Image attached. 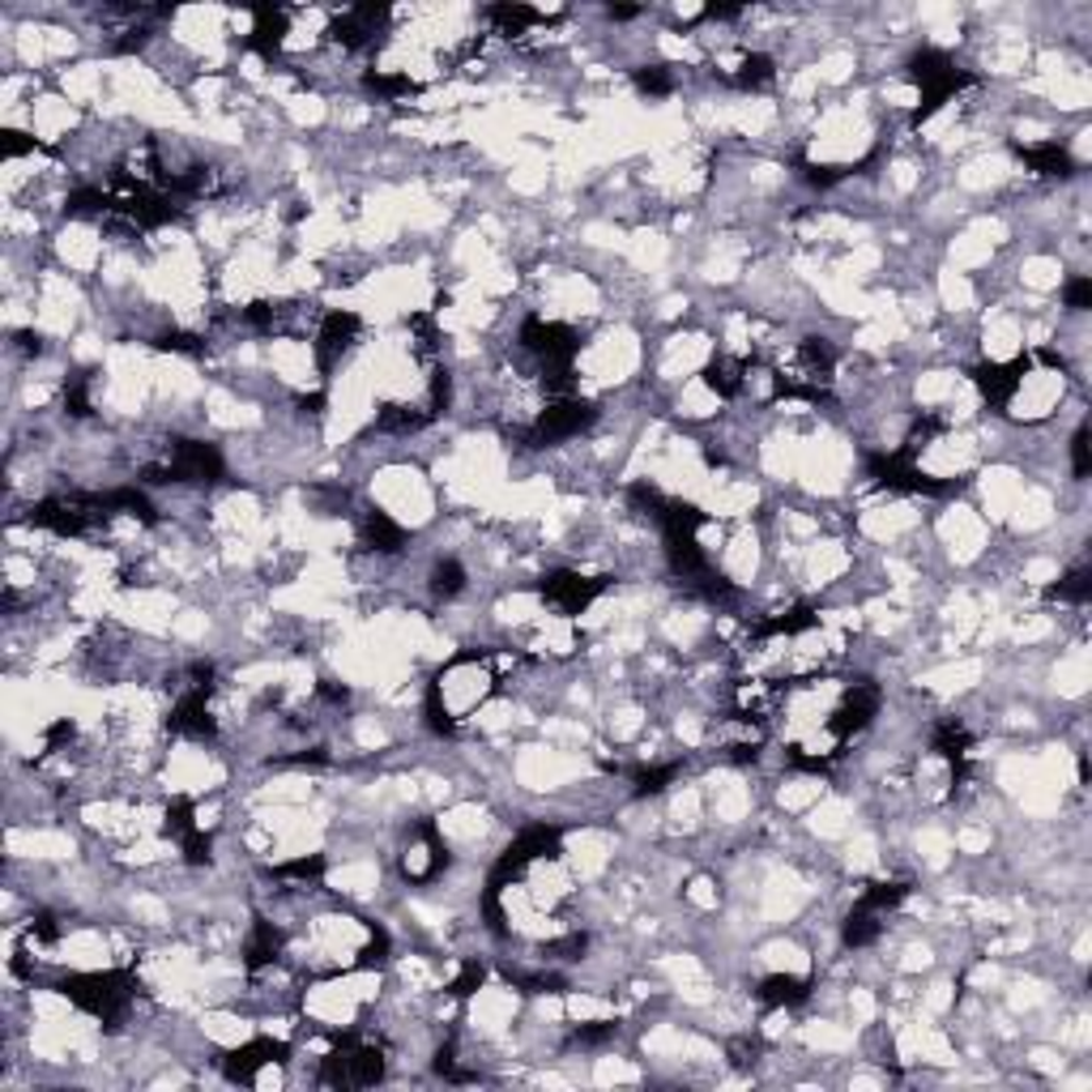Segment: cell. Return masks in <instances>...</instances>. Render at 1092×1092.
Here are the masks:
<instances>
[{
	"label": "cell",
	"mask_w": 1092,
	"mask_h": 1092,
	"mask_svg": "<svg viewBox=\"0 0 1092 1092\" xmlns=\"http://www.w3.org/2000/svg\"><path fill=\"white\" fill-rule=\"evenodd\" d=\"M495 692V670L487 653H457L440 679L427 687V721L440 734H453L465 713H474Z\"/></svg>",
	"instance_id": "6da1fadb"
},
{
	"label": "cell",
	"mask_w": 1092,
	"mask_h": 1092,
	"mask_svg": "<svg viewBox=\"0 0 1092 1092\" xmlns=\"http://www.w3.org/2000/svg\"><path fill=\"white\" fill-rule=\"evenodd\" d=\"M61 994H65L73 1007L90 1011L95 1020L116 1024V1020L129 1011V1003H133V994H137V982H133V973H124V969H107V973H73V977H65V982H61Z\"/></svg>",
	"instance_id": "7a4b0ae2"
},
{
	"label": "cell",
	"mask_w": 1092,
	"mask_h": 1092,
	"mask_svg": "<svg viewBox=\"0 0 1092 1092\" xmlns=\"http://www.w3.org/2000/svg\"><path fill=\"white\" fill-rule=\"evenodd\" d=\"M385 1075V1054H380V1045H372V1041H363V1037H342L334 1050H329V1058L321 1062V1084H329V1088H368V1084H376Z\"/></svg>",
	"instance_id": "3957f363"
},
{
	"label": "cell",
	"mask_w": 1092,
	"mask_h": 1092,
	"mask_svg": "<svg viewBox=\"0 0 1092 1092\" xmlns=\"http://www.w3.org/2000/svg\"><path fill=\"white\" fill-rule=\"evenodd\" d=\"M222 453L201 440H175L163 461L146 465V482H218Z\"/></svg>",
	"instance_id": "277c9868"
},
{
	"label": "cell",
	"mask_w": 1092,
	"mask_h": 1092,
	"mask_svg": "<svg viewBox=\"0 0 1092 1092\" xmlns=\"http://www.w3.org/2000/svg\"><path fill=\"white\" fill-rule=\"evenodd\" d=\"M590 423H594V406H590V402H581V393H577V397L546 402V406L529 419V427L521 431V440H525V444H533V448H542V444H560V440H568V436L585 431Z\"/></svg>",
	"instance_id": "5b68a950"
},
{
	"label": "cell",
	"mask_w": 1092,
	"mask_h": 1092,
	"mask_svg": "<svg viewBox=\"0 0 1092 1092\" xmlns=\"http://www.w3.org/2000/svg\"><path fill=\"white\" fill-rule=\"evenodd\" d=\"M880 687L875 683H850L846 692H841V700L833 704V713L824 717V730H829V738L833 743H846V738H854L858 730H867L871 726V717L880 713Z\"/></svg>",
	"instance_id": "8992f818"
},
{
	"label": "cell",
	"mask_w": 1092,
	"mask_h": 1092,
	"mask_svg": "<svg viewBox=\"0 0 1092 1092\" xmlns=\"http://www.w3.org/2000/svg\"><path fill=\"white\" fill-rule=\"evenodd\" d=\"M359 334H363V321L355 312H325L321 325H317V338H312V355H317V368L321 372H334L355 346H359Z\"/></svg>",
	"instance_id": "52a82bcc"
},
{
	"label": "cell",
	"mask_w": 1092,
	"mask_h": 1092,
	"mask_svg": "<svg viewBox=\"0 0 1092 1092\" xmlns=\"http://www.w3.org/2000/svg\"><path fill=\"white\" fill-rule=\"evenodd\" d=\"M602 590H607L602 577H581V573H551V577L542 581L546 607H556L560 615H581Z\"/></svg>",
	"instance_id": "ba28073f"
},
{
	"label": "cell",
	"mask_w": 1092,
	"mask_h": 1092,
	"mask_svg": "<svg viewBox=\"0 0 1092 1092\" xmlns=\"http://www.w3.org/2000/svg\"><path fill=\"white\" fill-rule=\"evenodd\" d=\"M385 22H389V10H385V5H351V10H342V14L334 18L329 35H334L342 48H368V44L380 39Z\"/></svg>",
	"instance_id": "9c48e42d"
},
{
	"label": "cell",
	"mask_w": 1092,
	"mask_h": 1092,
	"mask_svg": "<svg viewBox=\"0 0 1092 1092\" xmlns=\"http://www.w3.org/2000/svg\"><path fill=\"white\" fill-rule=\"evenodd\" d=\"M444 867H448V850H444L436 824H423V829L414 833L406 858H402V875L414 880V884H427V880H436Z\"/></svg>",
	"instance_id": "30bf717a"
},
{
	"label": "cell",
	"mask_w": 1092,
	"mask_h": 1092,
	"mask_svg": "<svg viewBox=\"0 0 1092 1092\" xmlns=\"http://www.w3.org/2000/svg\"><path fill=\"white\" fill-rule=\"evenodd\" d=\"M287 1058V1045L283 1041H273V1037H256V1041H248V1045H239V1050H231V1058H226V1075L231 1079H256V1071L260 1067H269V1062H283Z\"/></svg>",
	"instance_id": "8fae6325"
},
{
	"label": "cell",
	"mask_w": 1092,
	"mask_h": 1092,
	"mask_svg": "<svg viewBox=\"0 0 1092 1092\" xmlns=\"http://www.w3.org/2000/svg\"><path fill=\"white\" fill-rule=\"evenodd\" d=\"M359 538H363L368 551H380V556H397L406 546V529L389 512H380V508H368L359 516Z\"/></svg>",
	"instance_id": "7c38bea8"
},
{
	"label": "cell",
	"mask_w": 1092,
	"mask_h": 1092,
	"mask_svg": "<svg viewBox=\"0 0 1092 1092\" xmlns=\"http://www.w3.org/2000/svg\"><path fill=\"white\" fill-rule=\"evenodd\" d=\"M704 385L717 393V397H734L747 389V363L734 359V355H717L709 368H704Z\"/></svg>",
	"instance_id": "4fadbf2b"
},
{
	"label": "cell",
	"mask_w": 1092,
	"mask_h": 1092,
	"mask_svg": "<svg viewBox=\"0 0 1092 1092\" xmlns=\"http://www.w3.org/2000/svg\"><path fill=\"white\" fill-rule=\"evenodd\" d=\"M278 952H283V935L273 931L269 922H256L252 935H248V943H243V965H248V973H260L265 965H273V960H278Z\"/></svg>",
	"instance_id": "5bb4252c"
},
{
	"label": "cell",
	"mask_w": 1092,
	"mask_h": 1092,
	"mask_svg": "<svg viewBox=\"0 0 1092 1092\" xmlns=\"http://www.w3.org/2000/svg\"><path fill=\"white\" fill-rule=\"evenodd\" d=\"M726 78H730L734 86H743V90H764V86H772L777 69H772V61H768L764 52H743V56L734 61V69H726Z\"/></svg>",
	"instance_id": "9a60e30c"
},
{
	"label": "cell",
	"mask_w": 1092,
	"mask_h": 1092,
	"mask_svg": "<svg viewBox=\"0 0 1092 1092\" xmlns=\"http://www.w3.org/2000/svg\"><path fill=\"white\" fill-rule=\"evenodd\" d=\"M1020 158H1024V167L1028 171H1037V175H1071V158H1067V150L1058 146V141H1037V146H1020Z\"/></svg>",
	"instance_id": "2e32d148"
},
{
	"label": "cell",
	"mask_w": 1092,
	"mask_h": 1092,
	"mask_svg": "<svg viewBox=\"0 0 1092 1092\" xmlns=\"http://www.w3.org/2000/svg\"><path fill=\"white\" fill-rule=\"evenodd\" d=\"M755 994H760L768 1007H794V1003H802V999L811 994V982H806V977H794V973H772V977L760 982Z\"/></svg>",
	"instance_id": "e0dca14e"
},
{
	"label": "cell",
	"mask_w": 1092,
	"mask_h": 1092,
	"mask_svg": "<svg viewBox=\"0 0 1092 1092\" xmlns=\"http://www.w3.org/2000/svg\"><path fill=\"white\" fill-rule=\"evenodd\" d=\"M969 747H973V734L965 730V721L948 717V721H939V726H935V751H939L948 764L965 768V760H969Z\"/></svg>",
	"instance_id": "ac0fdd59"
},
{
	"label": "cell",
	"mask_w": 1092,
	"mask_h": 1092,
	"mask_svg": "<svg viewBox=\"0 0 1092 1092\" xmlns=\"http://www.w3.org/2000/svg\"><path fill=\"white\" fill-rule=\"evenodd\" d=\"M1088 590H1092V581H1088V568H1075V573H1067L1058 585H1050L1045 590V598H1058V602H1088Z\"/></svg>",
	"instance_id": "d6986e66"
},
{
	"label": "cell",
	"mask_w": 1092,
	"mask_h": 1092,
	"mask_svg": "<svg viewBox=\"0 0 1092 1092\" xmlns=\"http://www.w3.org/2000/svg\"><path fill=\"white\" fill-rule=\"evenodd\" d=\"M431 590H436L440 598H457V594L465 590V568H461L457 560L436 564V573H431Z\"/></svg>",
	"instance_id": "ffe728a7"
},
{
	"label": "cell",
	"mask_w": 1092,
	"mask_h": 1092,
	"mask_svg": "<svg viewBox=\"0 0 1092 1092\" xmlns=\"http://www.w3.org/2000/svg\"><path fill=\"white\" fill-rule=\"evenodd\" d=\"M675 772H679V764H653V768H636V772H632V781H636V794H658V789H666V785L675 781Z\"/></svg>",
	"instance_id": "44dd1931"
},
{
	"label": "cell",
	"mask_w": 1092,
	"mask_h": 1092,
	"mask_svg": "<svg viewBox=\"0 0 1092 1092\" xmlns=\"http://www.w3.org/2000/svg\"><path fill=\"white\" fill-rule=\"evenodd\" d=\"M385 952H389V935H385L380 926H372V931H368V943L359 948V960H355V965H359V969H372V965L385 960Z\"/></svg>",
	"instance_id": "7402d4cb"
},
{
	"label": "cell",
	"mask_w": 1092,
	"mask_h": 1092,
	"mask_svg": "<svg viewBox=\"0 0 1092 1092\" xmlns=\"http://www.w3.org/2000/svg\"><path fill=\"white\" fill-rule=\"evenodd\" d=\"M636 86H641L645 95H670V90H675V78H670L662 65H653V69H641V73H636Z\"/></svg>",
	"instance_id": "603a6c76"
},
{
	"label": "cell",
	"mask_w": 1092,
	"mask_h": 1092,
	"mask_svg": "<svg viewBox=\"0 0 1092 1092\" xmlns=\"http://www.w3.org/2000/svg\"><path fill=\"white\" fill-rule=\"evenodd\" d=\"M482 977H487V973H482V965H478V960H470V965H465V969H461V973L453 977L448 994H457V999H470V994H474V990L482 986Z\"/></svg>",
	"instance_id": "cb8c5ba5"
},
{
	"label": "cell",
	"mask_w": 1092,
	"mask_h": 1092,
	"mask_svg": "<svg viewBox=\"0 0 1092 1092\" xmlns=\"http://www.w3.org/2000/svg\"><path fill=\"white\" fill-rule=\"evenodd\" d=\"M321 871H325L321 858H295V863H283V867H278L283 880H317Z\"/></svg>",
	"instance_id": "d4e9b609"
},
{
	"label": "cell",
	"mask_w": 1092,
	"mask_h": 1092,
	"mask_svg": "<svg viewBox=\"0 0 1092 1092\" xmlns=\"http://www.w3.org/2000/svg\"><path fill=\"white\" fill-rule=\"evenodd\" d=\"M611 1037H615V1024H611V1020L581 1024V1028L573 1033V1041H577V1045H602V1041H611Z\"/></svg>",
	"instance_id": "484cf974"
},
{
	"label": "cell",
	"mask_w": 1092,
	"mask_h": 1092,
	"mask_svg": "<svg viewBox=\"0 0 1092 1092\" xmlns=\"http://www.w3.org/2000/svg\"><path fill=\"white\" fill-rule=\"evenodd\" d=\"M1071 470H1075V478L1088 474V431H1075V440H1071Z\"/></svg>",
	"instance_id": "4316f807"
},
{
	"label": "cell",
	"mask_w": 1092,
	"mask_h": 1092,
	"mask_svg": "<svg viewBox=\"0 0 1092 1092\" xmlns=\"http://www.w3.org/2000/svg\"><path fill=\"white\" fill-rule=\"evenodd\" d=\"M1088 300H1092V283H1088V278H1075V283L1067 287V308L1084 312V308H1088Z\"/></svg>",
	"instance_id": "83f0119b"
}]
</instances>
